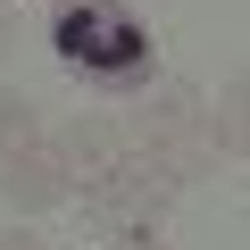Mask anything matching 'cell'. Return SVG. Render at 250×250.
I'll return each instance as SVG.
<instances>
[{"instance_id": "cell-10", "label": "cell", "mask_w": 250, "mask_h": 250, "mask_svg": "<svg viewBox=\"0 0 250 250\" xmlns=\"http://www.w3.org/2000/svg\"><path fill=\"white\" fill-rule=\"evenodd\" d=\"M117 250H167V242H117Z\"/></svg>"}, {"instance_id": "cell-3", "label": "cell", "mask_w": 250, "mask_h": 250, "mask_svg": "<svg viewBox=\"0 0 250 250\" xmlns=\"http://www.w3.org/2000/svg\"><path fill=\"white\" fill-rule=\"evenodd\" d=\"M50 159H59L75 184L108 175V167L125 159V125H117V108H75V117H59V134H50Z\"/></svg>"}, {"instance_id": "cell-6", "label": "cell", "mask_w": 250, "mask_h": 250, "mask_svg": "<svg viewBox=\"0 0 250 250\" xmlns=\"http://www.w3.org/2000/svg\"><path fill=\"white\" fill-rule=\"evenodd\" d=\"M142 159H150V167H159L175 192H184V184H200V175H217V150H208V134H175V142H150Z\"/></svg>"}, {"instance_id": "cell-8", "label": "cell", "mask_w": 250, "mask_h": 250, "mask_svg": "<svg viewBox=\"0 0 250 250\" xmlns=\"http://www.w3.org/2000/svg\"><path fill=\"white\" fill-rule=\"evenodd\" d=\"M0 250H50V242H34L25 225H0Z\"/></svg>"}, {"instance_id": "cell-7", "label": "cell", "mask_w": 250, "mask_h": 250, "mask_svg": "<svg viewBox=\"0 0 250 250\" xmlns=\"http://www.w3.org/2000/svg\"><path fill=\"white\" fill-rule=\"evenodd\" d=\"M34 142H42V108H34V92L0 83V159H9V150H34Z\"/></svg>"}, {"instance_id": "cell-2", "label": "cell", "mask_w": 250, "mask_h": 250, "mask_svg": "<svg viewBox=\"0 0 250 250\" xmlns=\"http://www.w3.org/2000/svg\"><path fill=\"white\" fill-rule=\"evenodd\" d=\"M200 83H184V75H159L142 100H134V117H117L125 125V150H150V142H175V134H200Z\"/></svg>"}, {"instance_id": "cell-4", "label": "cell", "mask_w": 250, "mask_h": 250, "mask_svg": "<svg viewBox=\"0 0 250 250\" xmlns=\"http://www.w3.org/2000/svg\"><path fill=\"white\" fill-rule=\"evenodd\" d=\"M75 192V175L50 159V142H34V150H9L0 159V200H9L17 217H42V208H59Z\"/></svg>"}, {"instance_id": "cell-5", "label": "cell", "mask_w": 250, "mask_h": 250, "mask_svg": "<svg viewBox=\"0 0 250 250\" xmlns=\"http://www.w3.org/2000/svg\"><path fill=\"white\" fill-rule=\"evenodd\" d=\"M200 134H208V150H217L225 167L250 150V83H242V75H225L217 108H200Z\"/></svg>"}, {"instance_id": "cell-1", "label": "cell", "mask_w": 250, "mask_h": 250, "mask_svg": "<svg viewBox=\"0 0 250 250\" xmlns=\"http://www.w3.org/2000/svg\"><path fill=\"white\" fill-rule=\"evenodd\" d=\"M83 208H92V225H100L108 242H159V225H167V208H175V184H167L142 150H125L108 175L83 184Z\"/></svg>"}, {"instance_id": "cell-9", "label": "cell", "mask_w": 250, "mask_h": 250, "mask_svg": "<svg viewBox=\"0 0 250 250\" xmlns=\"http://www.w3.org/2000/svg\"><path fill=\"white\" fill-rule=\"evenodd\" d=\"M9 42H17V25H9V9H0V59H9Z\"/></svg>"}]
</instances>
